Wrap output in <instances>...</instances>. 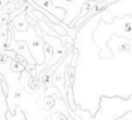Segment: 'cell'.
Instances as JSON below:
<instances>
[{"mask_svg": "<svg viewBox=\"0 0 132 120\" xmlns=\"http://www.w3.org/2000/svg\"><path fill=\"white\" fill-rule=\"evenodd\" d=\"M36 65L37 64H26V65H25V71L27 72L31 76H37Z\"/></svg>", "mask_w": 132, "mask_h": 120, "instance_id": "cell-9", "label": "cell"}, {"mask_svg": "<svg viewBox=\"0 0 132 120\" xmlns=\"http://www.w3.org/2000/svg\"><path fill=\"white\" fill-rule=\"evenodd\" d=\"M33 1H34L38 6L45 8L46 11H48L50 13H52L53 15H54L55 18H58L60 21L64 20L66 11L63 7H58V6H55L54 4L52 3V0H33Z\"/></svg>", "mask_w": 132, "mask_h": 120, "instance_id": "cell-4", "label": "cell"}, {"mask_svg": "<svg viewBox=\"0 0 132 120\" xmlns=\"http://www.w3.org/2000/svg\"><path fill=\"white\" fill-rule=\"evenodd\" d=\"M43 102H44V106H41L43 111H45V109H51L55 105V100L53 99L52 96H45Z\"/></svg>", "mask_w": 132, "mask_h": 120, "instance_id": "cell-8", "label": "cell"}, {"mask_svg": "<svg viewBox=\"0 0 132 120\" xmlns=\"http://www.w3.org/2000/svg\"><path fill=\"white\" fill-rule=\"evenodd\" d=\"M10 49H13L16 54H20L26 59L28 64H37L36 59L32 57L30 52V48H28V45L26 41L24 40H16V39L12 38V40L10 41V46H8Z\"/></svg>", "mask_w": 132, "mask_h": 120, "instance_id": "cell-3", "label": "cell"}, {"mask_svg": "<svg viewBox=\"0 0 132 120\" xmlns=\"http://www.w3.org/2000/svg\"><path fill=\"white\" fill-rule=\"evenodd\" d=\"M7 3H8V0H0V10H1Z\"/></svg>", "mask_w": 132, "mask_h": 120, "instance_id": "cell-12", "label": "cell"}, {"mask_svg": "<svg viewBox=\"0 0 132 120\" xmlns=\"http://www.w3.org/2000/svg\"><path fill=\"white\" fill-rule=\"evenodd\" d=\"M41 84H43V82H41L40 78H37V76H31L30 75L27 85H28V87L31 88V91H33L34 93H37L39 90H40Z\"/></svg>", "mask_w": 132, "mask_h": 120, "instance_id": "cell-6", "label": "cell"}, {"mask_svg": "<svg viewBox=\"0 0 132 120\" xmlns=\"http://www.w3.org/2000/svg\"><path fill=\"white\" fill-rule=\"evenodd\" d=\"M22 33L25 34V37H22L19 32H16L13 28L14 39L26 41L28 45V48H30L31 54L36 59L37 65H41V64L44 63V52H43V47H44V44H45L44 39L37 34L34 28H33L31 25L28 26L27 31H25V32H22Z\"/></svg>", "mask_w": 132, "mask_h": 120, "instance_id": "cell-2", "label": "cell"}, {"mask_svg": "<svg viewBox=\"0 0 132 120\" xmlns=\"http://www.w3.org/2000/svg\"><path fill=\"white\" fill-rule=\"evenodd\" d=\"M127 114L125 115H120V117L118 118V120H124V119H127V120H132V111H127Z\"/></svg>", "mask_w": 132, "mask_h": 120, "instance_id": "cell-11", "label": "cell"}, {"mask_svg": "<svg viewBox=\"0 0 132 120\" xmlns=\"http://www.w3.org/2000/svg\"><path fill=\"white\" fill-rule=\"evenodd\" d=\"M11 24L13 25L14 30L18 31V32H25V31H27L28 26H30L27 19H26V13L25 12L14 16L13 19L11 20Z\"/></svg>", "mask_w": 132, "mask_h": 120, "instance_id": "cell-5", "label": "cell"}, {"mask_svg": "<svg viewBox=\"0 0 132 120\" xmlns=\"http://www.w3.org/2000/svg\"><path fill=\"white\" fill-rule=\"evenodd\" d=\"M8 61H10V68H11V71L13 72V73H21L25 70V66L22 65L20 61H18V60L10 58Z\"/></svg>", "mask_w": 132, "mask_h": 120, "instance_id": "cell-7", "label": "cell"}, {"mask_svg": "<svg viewBox=\"0 0 132 120\" xmlns=\"http://www.w3.org/2000/svg\"><path fill=\"white\" fill-rule=\"evenodd\" d=\"M131 96L127 100H124L120 97H106L100 98V108L93 119H118L120 114H125L127 111H131Z\"/></svg>", "mask_w": 132, "mask_h": 120, "instance_id": "cell-1", "label": "cell"}, {"mask_svg": "<svg viewBox=\"0 0 132 120\" xmlns=\"http://www.w3.org/2000/svg\"><path fill=\"white\" fill-rule=\"evenodd\" d=\"M10 13H3L0 14V24L4 25V24H8L10 22Z\"/></svg>", "mask_w": 132, "mask_h": 120, "instance_id": "cell-10", "label": "cell"}]
</instances>
